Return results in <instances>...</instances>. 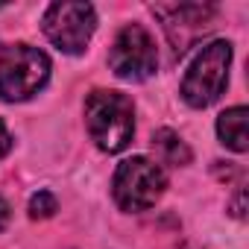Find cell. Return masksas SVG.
Instances as JSON below:
<instances>
[{
  "label": "cell",
  "mask_w": 249,
  "mask_h": 249,
  "mask_svg": "<svg viewBox=\"0 0 249 249\" xmlns=\"http://www.w3.org/2000/svg\"><path fill=\"white\" fill-rule=\"evenodd\" d=\"M85 123L94 144L103 153L126 150L135 132L132 120V100L117 91H94L85 100Z\"/></svg>",
  "instance_id": "cell-1"
},
{
  "label": "cell",
  "mask_w": 249,
  "mask_h": 249,
  "mask_svg": "<svg viewBox=\"0 0 249 249\" xmlns=\"http://www.w3.org/2000/svg\"><path fill=\"white\" fill-rule=\"evenodd\" d=\"M50 79V59L30 44H12L0 53V97L18 103L38 94Z\"/></svg>",
  "instance_id": "cell-2"
},
{
  "label": "cell",
  "mask_w": 249,
  "mask_h": 249,
  "mask_svg": "<svg viewBox=\"0 0 249 249\" xmlns=\"http://www.w3.org/2000/svg\"><path fill=\"white\" fill-rule=\"evenodd\" d=\"M229 65H231V44L229 41H211L202 47V53L191 62L185 79H182V97L194 108L211 106L226 82H229Z\"/></svg>",
  "instance_id": "cell-3"
},
{
  "label": "cell",
  "mask_w": 249,
  "mask_h": 249,
  "mask_svg": "<svg viewBox=\"0 0 249 249\" xmlns=\"http://www.w3.org/2000/svg\"><path fill=\"white\" fill-rule=\"evenodd\" d=\"M111 188H114V199L123 211H147L164 194L167 176L156 161L135 156V159L120 161Z\"/></svg>",
  "instance_id": "cell-4"
},
{
  "label": "cell",
  "mask_w": 249,
  "mask_h": 249,
  "mask_svg": "<svg viewBox=\"0 0 249 249\" xmlns=\"http://www.w3.org/2000/svg\"><path fill=\"white\" fill-rule=\"evenodd\" d=\"M108 65L114 76L126 79V82H141L153 76L159 68V50H156L153 36L141 24H126L111 44Z\"/></svg>",
  "instance_id": "cell-5"
},
{
  "label": "cell",
  "mask_w": 249,
  "mask_h": 249,
  "mask_svg": "<svg viewBox=\"0 0 249 249\" xmlns=\"http://www.w3.org/2000/svg\"><path fill=\"white\" fill-rule=\"evenodd\" d=\"M44 36L62 50V53H82L94 36L97 15L91 3H53L44 12Z\"/></svg>",
  "instance_id": "cell-6"
},
{
  "label": "cell",
  "mask_w": 249,
  "mask_h": 249,
  "mask_svg": "<svg viewBox=\"0 0 249 249\" xmlns=\"http://www.w3.org/2000/svg\"><path fill=\"white\" fill-rule=\"evenodd\" d=\"M156 18H161L167 41L176 56H182L194 41H199L211 27H214V6L202 3H173V6H153Z\"/></svg>",
  "instance_id": "cell-7"
},
{
  "label": "cell",
  "mask_w": 249,
  "mask_h": 249,
  "mask_svg": "<svg viewBox=\"0 0 249 249\" xmlns=\"http://www.w3.org/2000/svg\"><path fill=\"white\" fill-rule=\"evenodd\" d=\"M217 135H220V141L229 150L246 153L249 135H246V108L243 106H234V108H229V111L220 114V120H217Z\"/></svg>",
  "instance_id": "cell-8"
},
{
  "label": "cell",
  "mask_w": 249,
  "mask_h": 249,
  "mask_svg": "<svg viewBox=\"0 0 249 249\" xmlns=\"http://www.w3.org/2000/svg\"><path fill=\"white\" fill-rule=\"evenodd\" d=\"M153 150H156L159 161H164V164H173V167L191 164V150L173 129H159L153 135Z\"/></svg>",
  "instance_id": "cell-9"
},
{
  "label": "cell",
  "mask_w": 249,
  "mask_h": 249,
  "mask_svg": "<svg viewBox=\"0 0 249 249\" xmlns=\"http://www.w3.org/2000/svg\"><path fill=\"white\" fill-rule=\"evenodd\" d=\"M56 211H59V202H56V196H53L50 191H38V194L30 199V217H36V220L53 217Z\"/></svg>",
  "instance_id": "cell-10"
},
{
  "label": "cell",
  "mask_w": 249,
  "mask_h": 249,
  "mask_svg": "<svg viewBox=\"0 0 249 249\" xmlns=\"http://www.w3.org/2000/svg\"><path fill=\"white\" fill-rule=\"evenodd\" d=\"M9 147H12V138H9V132H6V126H3V120H0V159L9 153Z\"/></svg>",
  "instance_id": "cell-11"
},
{
  "label": "cell",
  "mask_w": 249,
  "mask_h": 249,
  "mask_svg": "<svg viewBox=\"0 0 249 249\" xmlns=\"http://www.w3.org/2000/svg\"><path fill=\"white\" fill-rule=\"evenodd\" d=\"M243 199H246V191H237V199H234V211H231V214L240 217V220L246 217V211H243Z\"/></svg>",
  "instance_id": "cell-12"
},
{
  "label": "cell",
  "mask_w": 249,
  "mask_h": 249,
  "mask_svg": "<svg viewBox=\"0 0 249 249\" xmlns=\"http://www.w3.org/2000/svg\"><path fill=\"white\" fill-rule=\"evenodd\" d=\"M6 223H9V202L0 199V231L6 229Z\"/></svg>",
  "instance_id": "cell-13"
}]
</instances>
